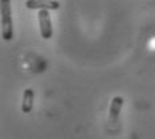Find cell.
I'll list each match as a JSON object with an SVG mask.
<instances>
[{"label":"cell","instance_id":"4","mask_svg":"<svg viewBox=\"0 0 155 139\" xmlns=\"http://www.w3.org/2000/svg\"><path fill=\"white\" fill-rule=\"evenodd\" d=\"M25 7L30 9H59L60 3L59 2H44V0H27L25 2Z\"/></svg>","mask_w":155,"mask_h":139},{"label":"cell","instance_id":"3","mask_svg":"<svg viewBox=\"0 0 155 139\" xmlns=\"http://www.w3.org/2000/svg\"><path fill=\"white\" fill-rule=\"evenodd\" d=\"M124 99L122 96H114L111 101V104H110V114H108V123L110 124H115L119 119V115H120L122 107H123Z\"/></svg>","mask_w":155,"mask_h":139},{"label":"cell","instance_id":"2","mask_svg":"<svg viewBox=\"0 0 155 139\" xmlns=\"http://www.w3.org/2000/svg\"><path fill=\"white\" fill-rule=\"evenodd\" d=\"M38 20L41 38L47 39V40L51 39V36H52V22H51V15L48 14L47 9H41L38 12Z\"/></svg>","mask_w":155,"mask_h":139},{"label":"cell","instance_id":"1","mask_svg":"<svg viewBox=\"0 0 155 139\" xmlns=\"http://www.w3.org/2000/svg\"><path fill=\"white\" fill-rule=\"evenodd\" d=\"M2 38L5 41L14 38V24H12V9L9 0H2Z\"/></svg>","mask_w":155,"mask_h":139},{"label":"cell","instance_id":"5","mask_svg":"<svg viewBox=\"0 0 155 139\" xmlns=\"http://www.w3.org/2000/svg\"><path fill=\"white\" fill-rule=\"evenodd\" d=\"M34 99H35V91L32 88H25L23 92V102H21V112L30 114L34 108Z\"/></svg>","mask_w":155,"mask_h":139}]
</instances>
